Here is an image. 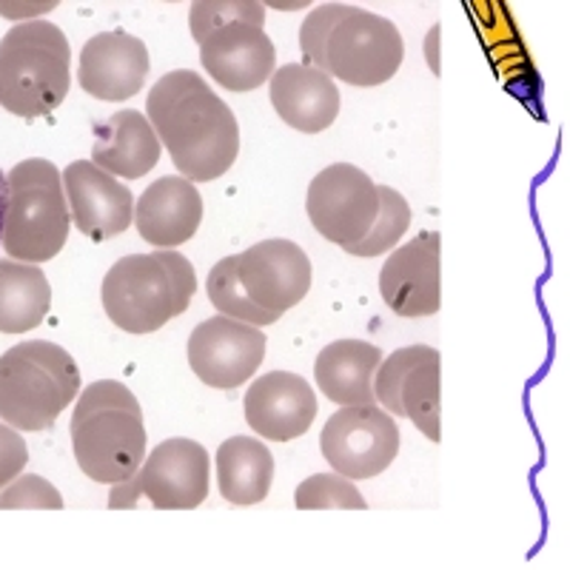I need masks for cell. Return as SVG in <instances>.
Segmentation results:
<instances>
[{
	"mask_svg": "<svg viewBox=\"0 0 570 570\" xmlns=\"http://www.w3.org/2000/svg\"><path fill=\"white\" fill-rule=\"evenodd\" d=\"M374 402L385 414L409 416L416 431L440 442V351L409 345L385 356L374 374Z\"/></svg>",
	"mask_w": 570,
	"mask_h": 570,
	"instance_id": "11",
	"label": "cell"
},
{
	"mask_svg": "<svg viewBox=\"0 0 570 570\" xmlns=\"http://www.w3.org/2000/svg\"><path fill=\"white\" fill-rule=\"evenodd\" d=\"M63 497L38 473H23L0 491V511H60Z\"/></svg>",
	"mask_w": 570,
	"mask_h": 570,
	"instance_id": "29",
	"label": "cell"
},
{
	"mask_svg": "<svg viewBox=\"0 0 570 570\" xmlns=\"http://www.w3.org/2000/svg\"><path fill=\"white\" fill-rule=\"evenodd\" d=\"M402 60L405 40L394 20L360 7H348L325 43V75L334 83L343 80L360 89L383 86L400 71Z\"/></svg>",
	"mask_w": 570,
	"mask_h": 570,
	"instance_id": "8",
	"label": "cell"
},
{
	"mask_svg": "<svg viewBox=\"0 0 570 570\" xmlns=\"http://www.w3.org/2000/svg\"><path fill=\"white\" fill-rule=\"evenodd\" d=\"M52 308V285L40 266L0 259V334L38 328Z\"/></svg>",
	"mask_w": 570,
	"mask_h": 570,
	"instance_id": "24",
	"label": "cell"
},
{
	"mask_svg": "<svg viewBox=\"0 0 570 570\" xmlns=\"http://www.w3.org/2000/svg\"><path fill=\"white\" fill-rule=\"evenodd\" d=\"M146 120L188 183L217 180L237 160V117L197 71L175 69L163 75L149 91Z\"/></svg>",
	"mask_w": 570,
	"mask_h": 570,
	"instance_id": "1",
	"label": "cell"
},
{
	"mask_svg": "<svg viewBox=\"0 0 570 570\" xmlns=\"http://www.w3.org/2000/svg\"><path fill=\"white\" fill-rule=\"evenodd\" d=\"M376 197H380V214L363 240L348 248V254L354 257H376V254L389 252L411 226V206L396 188L376 186Z\"/></svg>",
	"mask_w": 570,
	"mask_h": 570,
	"instance_id": "26",
	"label": "cell"
},
{
	"mask_svg": "<svg viewBox=\"0 0 570 570\" xmlns=\"http://www.w3.org/2000/svg\"><path fill=\"white\" fill-rule=\"evenodd\" d=\"M228 23H252L266 29V7L252 0H203L188 9V27L197 43Z\"/></svg>",
	"mask_w": 570,
	"mask_h": 570,
	"instance_id": "28",
	"label": "cell"
},
{
	"mask_svg": "<svg viewBox=\"0 0 570 570\" xmlns=\"http://www.w3.org/2000/svg\"><path fill=\"white\" fill-rule=\"evenodd\" d=\"M71 49L49 20L12 27L0 40V106L14 117L52 115L69 95Z\"/></svg>",
	"mask_w": 570,
	"mask_h": 570,
	"instance_id": "5",
	"label": "cell"
},
{
	"mask_svg": "<svg viewBox=\"0 0 570 570\" xmlns=\"http://www.w3.org/2000/svg\"><path fill=\"white\" fill-rule=\"evenodd\" d=\"M140 237L157 252H175L191 240L203 223V197L186 177H160L135 203V220Z\"/></svg>",
	"mask_w": 570,
	"mask_h": 570,
	"instance_id": "19",
	"label": "cell"
},
{
	"mask_svg": "<svg viewBox=\"0 0 570 570\" xmlns=\"http://www.w3.org/2000/svg\"><path fill=\"white\" fill-rule=\"evenodd\" d=\"M380 294L400 317L440 312V234L425 232L396 248L380 272Z\"/></svg>",
	"mask_w": 570,
	"mask_h": 570,
	"instance_id": "15",
	"label": "cell"
},
{
	"mask_svg": "<svg viewBox=\"0 0 570 570\" xmlns=\"http://www.w3.org/2000/svg\"><path fill=\"white\" fill-rule=\"evenodd\" d=\"M317 420V396L308 380L292 371H268L257 376L246 394V422L254 434L272 442H288L308 434Z\"/></svg>",
	"mask_w": 570,
	"mask_h": 570,
	"instance_id": "17",
	"label": "cell"
},
{
	"mask_svg": "<svg viewBox=\"0 0 570 570\" xmlns=\"http://www.w3.org/2000/svg\"><path fill=\"white\" fill-rule=\"evenodd\" d=\"M195 292V266L180 252H151L117 259L100 285V299L120 331L155 334L186 314Z\"/></svg>",
	"mask_w": 570,
	"mask_h": 570,
	"instance_id": "3",
	"label": "cell"
},
{
	"mask_svg": "<svg viewBox=\"0 0 570 570\" xmlns=\"http://www.w3.org/2000/svg\"><path fill=\"white\" fill-rule=\"evenodd\" d=\"M80 394V368L66 348L29 340L0 354V420L12 431H46Z\"/></svg>",
	"mask_w": 570,
	"mask_h": 570,
	"instance_id": "4",
	"label": "cell"
},
{
	"mask_svg": "<svg viewBox=\"0 0 570 570\" xmlns=\"http://www.w3.org/2000/svg\"><path fill=\"white\" fill-rule=\"evenodd\" d=\"M160 140L142 111L124 109L95 126L91 163L117 180H140L160 160Z\"/></svg>",
	"mask_w": 570,
	"mask_h": 570,
	"instance_id": "21",
	"label": "cell"
},
{
	"mask_svg": "<svg viewBox=\"0 0 570 570\" xmlns=\"http://www.w3.org/2000/svg\"><path fill=\"white\" fill-rule=\"evenodd\" d=\"M299 511H365L368 502L356 485L340 473H314L294 491Z\"/></svg>",
	"mask_w": 570,
	"mask_h": 570,
	"instance_id": "27",
	"label": "cell"
},
{
	"mask_svg": "<svg viewBox=\"0 0 570 570\" xmlns=\"http://www.w3.org/2000/svg\"><path fill=\"white\" fill-rule=\"evenodd\" d=\"M208 299L212 305L220 312V317L237 320V323L254 325V328H266V325H274L279 317L263 312L257 305L248 299L246 288L240 285V277H237V263L234 257H223L217 266L208 272L206 279Z\"/></svg>",
	"mask_w": 570,
	"mask_h": 570,
	"instance_id": "25",
	"label": "cell"
},
{
	"mask_svg": "<svg viewBox=\"0 0 570 570\" xmlns=\"http://www.w3.org/2000/svg\"><path fill=\"white\" fill-rule=\"evenodd\" d=\"M436 40H440V27L431 29V35H428V63H431V69L440 71V60H436Z\"/></svg>",
	"mask_w": 570,
	"mask_h": 570,
	"instance_id": "33",
	"label": "cell"
},
{
	"mask_svg": "<svg viewBox=\"0 0 570 570\" xmlns=\"http://www.w3.org/2000/svg\"><path fill=\"white\" fill-rule=\"evenodd\" d=\"M383 363V351L365 340H337L325 345L314 365L317 385L331 402L343 409L374 405V374Z\"/></svg>",
	"mask_w": 570,
	"mask_h": 570,
	"instance_id": "22",
	"label": "cell"
},
{
	"mask_svg": "<svg viewBox=\"0 0 570 570\" xmlns=\"http://www.w3.org/2000/svg\"><path fill=\"white\" fill-rule=\"evenodd\" d=\"M323 456L345 480L380 476L400 454V425L376 405L340 409L320 434Z\"/></svg>",
	"mask_w": 570,
	"mask_h": 570,
	"instance_id": "9",
	"label": "cell"
},
{
	"mask_svg": "<svg viewBox=\"0 0 570 570\" xmlns=\"http://www.w3.org/2000/svg\"><path fill=\"white\" fill-rule=\"evenodd\" d=\"M69 434L80 471L100 485L131 480L146 460L140 402L117 380H98L80 391Z\"/></svg>",
	"mask_w": 570,
	"mask_h": 570,
	"instance_id": "2",
	"label": "cell"
},
{
	"mask_svg": "<svg viewBox=\"0 0 570 570\" xmlns=\"http://www.w3.org/2000/svg\"><path fill=\"white\" fill-rule=\"evenodd\" d=\"M29 462V448L18 431L0 422V491L20 476Z\"/></svg>",
	"mask_w": 570,
	"mask_h": 570,
	"instance_id": "31",
	"label": "cell"
},
{
	"mask_svg": "<svg viewBox=\"0 0 570 570\" xmlns=\"http://www.w3.org/2000/svg\"><path fill=\"white\" fill-rule=\"evenodd\" d=\"M7 188L0 246L7 248L9 259L38 266L58 257L71 226L58 166L43 157L20 160L7 175Z\"/></svg>",
	"mask_w": 570,
	"mask_h": 570,
	"instance_id": "6",
	"label": "cell"
},
{
	"mask_svg": "<svg viewBox=\"0 0 570 570\" xmlns=\"http://www.w3.org/2000/svg\"><path fill=\"white\" fill-rule=\"evenodd\" d=\"M237 277L257 308L283 317L312 288V259L292 240H263L234 254Z\"/></svg>",
	"mask_w": 570,
	"mask_h": 570,
	"instance_id": "13",
	"label": "cell"
},
{
	"mask_svg": "<svg viewBox=\"0 0 570 570\" xmlns=\"http://www.w3.org/2000/svg\"><path fill=\"white\" fill-rule=\"evenodd\" d=\"M151 58L140 38L126 32H104L86 40L80 52V89L106 104L135 98L149 78Z\"/></svg>",
	"mask_w": 570,
	"mask_h": 570,
	"instance_id": "16",
	"label": "cell"
},
{
	"mask_svg": "<svg viewBox=\"0 0 570 570\" xmlns=\"http://www.w3.org/2000/svg\"><path fill=\"white\" fill-rule=\"evenodd\" d=\"M268 80V95L285 126L303 135H320L337 120L340 89L325 71L305 63H285Z\"/></svg>",
	"mask_w": 570,
	"mask_h": 570,
	"instance_id": "20",
	"label": "cell"
},
{
	"mask_svg": "<svg viewBox=\"0 0 570 570\" xmlns=\"http://www.w3.org/2000/svg\"><path fill=\"white\" fill-rule=\"evenodd\" d=\"M212 480L208 451L195 440L171 436L142 460L131 480L111 488L109 508H140L149 502L157 511H191L203 505Z\"/></svg>",
	"mask_w": 570,
	"mask_h": 570,
	"instance_id": "7",
	"label": "cell"
},
{
	"mask_svg": "<svg viewBox=\"0 0 570 570\" xmlns=\"http://www.w3.org/2000/svg\"><path fill=\"white\" fill-rule=\"evenodd\" d=\"M69 220L89 240L106 243L135 220V195L129 186L100 171L91 160H75L60 171Z\"/></svg>",
	"mask_w": 570,
	"mask_h": 570,
	"instance_id": "14",
	"label": "cell"
},
{
	"mask_svg": "<svg viewBox=\"0 0 570 570\" xmlns=\"http://www.w3.org/2000/svg\"><path fill=\"white\" fill-rule=\"evenodd\" d=\"M305 212L325 240L348 252L371 232L380 214L376 183L351 163H334L308 186Z\"/></svg>",
	"mask_w": 570,
	"mask_h": 570,
	"instance_id": "10",
	"label": "cell"
},
{
	"mask_svg": "<svg viewBox=\"0 0 570 570\" xmlns=\"http://www.w3.org/2000/svg\"><path fill=\"white\" fill-rule=\"evenodd\" d=\"M345 12H348V3H323V7H317L303 20L299 49L305 55V66H314V69L325 71V43H328V35L334 29V23Z\"/></svg>",
	"mask_w": 570,
	"mask_h": 570,
	"instance_id": "30",
	"label": "cell"
},
{
	"mask_svg": "<svg viewBox=\"0 0 570 570\" xmlns=\"http://www.w3.org/2000/svg\"><path fill=\"white\" fill-rule=\"evenodd\" d=\"M274 482V456L254 436H232L217 448V488L232 505H257Z\"/></svg>",
	"mask_w": 570,
	"mask_h": 570,
	"instance_id": "23",
	"label": "cell"
},
{
	"mask_svg": "<svg viewBox=\"0 0 570 570\" xmlns=\"http://www.w3.org/2000/svg\"><path fill=\"white\" fill-rule=\"evenodd\" d=\"M49 9H55V3H0V14L3 18H32V14H40V12H49Z\"/></svg>",
	"mask_w": 570,
	"mask_h": 570,
	"instance_id": "32",
	"label": "cell"
},
{
	"mask_svg": "<svg viewBox=\"0 0 570 570\" xmlns=\"http://www.w3.org/2000/svg\"><path fill=\"white\" fill-rule=\"evenodd\" d=\"M200 63L223 89L252 91L274 75L277 52L263 27L228 23L203 40Z\"/></svg>",
	"mask_w": 570,
	"mask_h": 570,
	"instance_id": "18",
	"label": "cell"
},
{
	"mask_svg": "<svg viewBox=\"0 0 570 570\" xmlns=\"http://www.w3.org/2000/svg\"><path fill=\"white\" fill-rule=\"evenodd\" d=\"M7 200H9L7 175H3V171H0V232H3V214H7Z\"/></svg>",
	"mask_w": 570,
	"mask_h": 570,
	"instance_id": "34",
	"label": "cell"
},
{
	"mask_svg": "<svg viewBox=\"0 0 570 570\" xmlns=\"http://www.w3.org/2000/svg\"><path fill=\"white\" fill-rule=\"evenodd\" d=\"M266 331L228 317H208L188 337V365L212 389H240L266 360Z\"/></svg>",
	"mask_w": 570,
	"mask_h": 570,
	"instance_id": "12",
	"label": "cell"
}]
</instances>
